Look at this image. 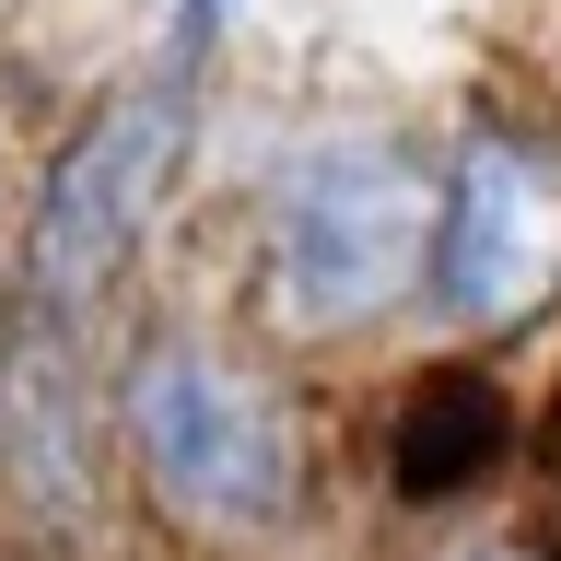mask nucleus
I'll use <instances>...</instances> for the list:
<instances>
[{"mask_svg": "<svg viewBox=\"0 0 561 561\" xmlns=\"http://www.w3.org/2000/svg\"><path fill=\"white\" fill-rule=\"evenodd\" d=\"M175 140H187L175 94H129L59 152L47 210H35V280L47 293H94L129 257V234L152 222V199H164V175H175Z\"/></svg>", "mask_w": 561, "mask_h": 561, "instance_id": "obj_4", "label": "nucleus"}, {"mask_svg": "<svg viewBox=\"0 0 561 561\" xmlns=\"http://www.w3.org/2000/svg\"><path fill=\"white\" fill-rule=\"evenodd\" d=\"M421 270H433V316L445 328H515L561 280V175L538 152H515V140H480L445 175Z\"/></svg>", "mask_w": 561, "mask_h": 561, "instance_id": "obj_3", "label": "nucleus"}, {"mask_svg": "<svg viewBox=\"0 0 561 561\" xmlns=\"http://www.w3.org/2000/svg\"><path fill=\"white\" fill-rule=\"evenodd\" d=\"M433 187L386 140H305L270 175V316L280 328H351L421 270Z\"/></svg>", "mask_w": 561, "mask_h": 561, "instance_id": "obj_1", "label": "nucleus"}, {"mask_svg": "<svg viewBox=\"0 0 561 561\" xmlns=\"http://www.w3.org/2000/svg\"><path fill=\"white\" fill-rule=\"evenodd\" d=\"M210 12H222V0H187V12H175V59H187V47L210 35Z\"/></svg>", "mask_w": 561, "mask_h": 561, "instance_id": "obj_5", "label": "nucleus"}, {"mask_svg": "<svg viewBox=\"0 0 561 561\" xmlns=\"http://www.w3.org/2000/svg\"><path fill=\"white\" fill-rule=\"evenodd\" d=\"M129 445L187 526H270L293 503V433L199 351H152L129 386Z\"/></svg>", "mask_w": 561, "mask_h": 561, "instance_id": "obj_2", "label": "nucleus"}]
</instances>
